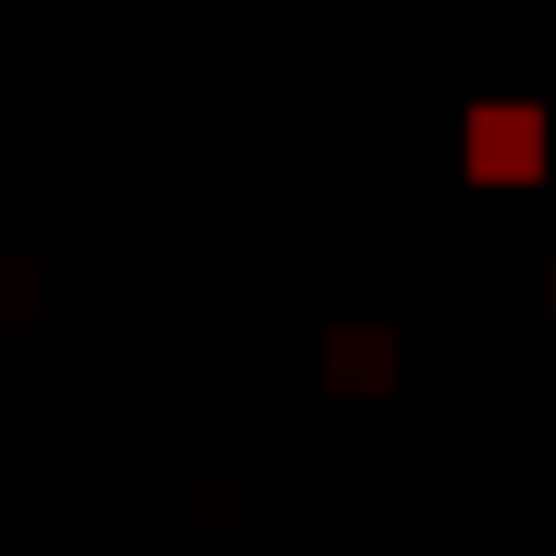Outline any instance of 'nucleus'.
I'll list each match as a JSON object with an SVG mask.
<instances>
[{
	"label": "nucleus",
	"mask_w": 556,
	"mask_h": 556,
	"mask_svg": "<svg viewBox=\"0 0 556 556\" xmlns=\"http://www.w3.org/2000/svg\"><path fill=\"white\" fill-rule=\"evenodd\" d=\"M458 164H469L480 186H534V175H545V110H534V99H480V110L458 121Z\"/></svg>",
	"instance_id": "obj_1"
},
{
	"label": "nucleus",
	"mask_w": 556,
	"mask_h": 556,
	"mask_svg": "<svg viewBox=\"0 0 556 556\" xmlns=\"http://www.w3.org/2000/svg\"><path fill=\"white\" fill-rule=\"evenodd\" d=\"M328 371H339L350 393H371V382H393V339H382V328H339V350H328Z\"/></svg>",
	"instance_id": "obj_2"
}]
</instances>
